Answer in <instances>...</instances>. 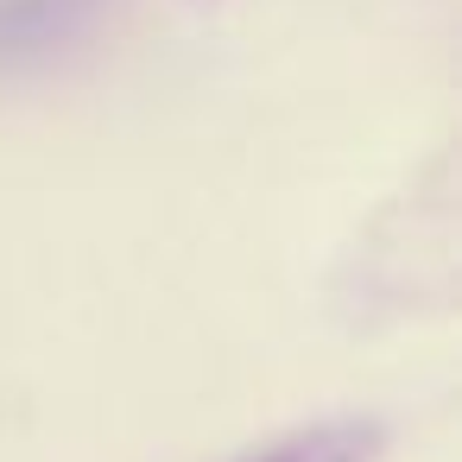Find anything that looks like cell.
Masks as SVG:
<instances>
[{
  "instance_id": "cell-1",
  "label": "cell",
  "mask_w": 462,
  "mask_h": 462,
  "mask_svg": "<svg viewBox=\"0 0 462 462\" xmlns=\"http://www.w3.org/2000/svg\"><path fill=\"white\" fill-rule=\"evenodd\" d=\"M108 0H0V70H26L96 32Z\"/></svg>"
},
{
  "instance_id": "cell-2",
  "label": "cell",
  "mask_w": 462,
  "mask_h": 462,
  "mask_svg": "<svg viewBox=\"0 0 462 462\" xmlns=\"http://www.w3.org/2000/svg\"><path fill=\"white\" fill-rule=\"evenodd\" d=\"M380 449H386L380 424L329 418V424H304V430H291V437H279V443H266V449H254L241 462H374Z\"/></svg>"
}]
</instances>
